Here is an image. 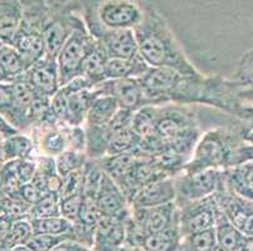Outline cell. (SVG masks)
I'll return each instance as SVG.
<instances>
[{
    "label": "cell",
    "mask_w": 253,
    "mask_h": 251,
    "mask_svg": "<svg viewBox=\"0 0 253 251\" xmlns=\"http://www.w3.org/2000/svg\"><path fill=\"white\" fill-rule=\"evenodd\" d=\"M134 33L139 55L149 67L174 69L184 75H201L185 57L164 17L153 5H145L144 18Z\"/></svg>",
    "instance_id": "obj_1"
},
{
    "label": "cell",
    "mask_w": 253,
    "mask_h": 251,
    "mask_svg": "<svg viewBox=\"0 0 253 251\" xmlns=\"http://www.w3.org/2000/svg\"><path fill=\"white\" fill-rule=\"evenodd\" d=\"M155 128L167 148L189 158L202 136L194 109L179 103L156 106Z\"/></svg>",
    "instance_id": "obj_2"
},
{
    "label": "cell",
    "mask_w": 253,
    "mask_h": 251,
    "mask_svg": "<svg viewBox=\"0 0 253 251\" xmlns=\"http://www.w3.org/2000/svg\"><path fill=\"white\" fill-rule=\"evenodd\" d=\"M22 22L10 44L22 55L27 68L47 55L43 25L47 15V0H22Z\"/></svg>",
    "instance_id": "obj_3"
},
{
    "label": "cell",
    "mask_w": 253,
    "mask_h": 251,
    "mask_svg": "<svg viewBox=\"0 0 253 251\" xmlns=\"http://www.w3.org/2000/svg\"><path fill=\"white\" fill-rule=\"evenodd\" d=\"M236 133L215 128L201 136L192 157L184 166L181 174H195L206 170H224L229 166L232 153L241 142Z\"/></svg>",
    "instance_id": "obj_4"
},
{
    "label": "cell",
    "mask_w": 253,
    "mask_h": 251,
    "mask_svg": "<svg viewBox=\"0 0 253 251\" xmlns=\"http://www.w3.org/2000/svg\"><path fill=\"white\" fill-rule=\"evenodd\" d=\"M84 25L81 0H47L43 36L47 55L57 58L71 34Z\"/></svg>",
    "instance_id": "obj_5"
},
{
    "label": "cell",
    "mask_w": 253,
    "mask_h": 251,
    "mask_svg": "<svg viewBox=\"0 0 253 251\" xmlns=\"http://www.w3.org/2000/svg\"><path fill=\"white\" fill-rule=\"evenodd\" d=\"M178 220L179 207L175 202L154 207L131 209V215L126 221L125 245L136 246L142 236L167 230Z\"/></svg>",
    "instance_id": "obj_6"
},
{
    "label": "cell",
    "mask_w": 253,
    "mask_h": 251,
    "mask_svg": "<svg viewBox=\"0 0 253 251\" xmlns=\"http://www.w3.org/2000/svg\"><path fill=\"white\" fill-rule=\"evenodd\" d=\"M107 29H132L141 23L145 5L139 0H81Z\"/></svg>",
    "instance_id": "obj_7"
},
{
    "label": "cell",
    "mask_w": 253,
    "mask_h": 251,
    "mask_svg": "<svg viewBox=\"0 0 253 251\" xmlns=\"http://www.w3.org/2000/svg\"><path fill=\"white\" fill-rule=\"evenodd\" d=\"M82 17L88 33L100 41L110 58L132 59L139 57V47L132 29H107L84 4Z\"/></svg>",
    "instance_id": "obj_8"
},
{
    "label": "cell",
    "mask_w": 253,
    "mask_h": 251,
    "mask_svg": "<svg viewBox=\"0 0 253 251\" xmlns=\"http://www.w3.org/2000/svg\"><path fill=\"white\" fill-rule=\"evenodd\" d=\"M174 183L176 190L175 204L181 206L213 196L223 187V170L211 169L195 174H179L174 177Z\"/></svg>",
    "instance_id": "obj_9"
},
{
    "label": "cell",
    "mask_w": 253,
    "mask_h": 251,
    "mask_svg": "<svg viewBox=\"0 0 253 251\" xmlns=\"http://www.w3.org/2000/svg\"><path fill=\"white\" fill-rule=\"evenodd\" d=\"M91 34L87 31L86 24L77 28L70 38L66 40L63 47L57 55V64H58L59 83L66 86L67 83L80 77L81 67L86 57V50Z\"/></svg>",
    "instance_id": "obj_10"
},
{
    "label": "cell",
    "mask_w": 253,
    "mask_h": 251,
    "mask_svg": "<svg viewBox=\"0 0 253 251\" xmlns=\"http://www.w3.org/2000/svg\"><path fill=\"white\" fill-rule=\"evenodd\" d=\"M178 207L179 229H180L181 238L195 232L214 229L218 205L213 196L188 202Z\"/></svg>",
    "instance_id": "obj_11"
},
{
    "label": "cell",
    "mask_w": 253,
    "mask_h": 251,
    "mask_svg": "<svg viewBox=\"0 0 253 251\" xmlns=\"http://www.w3.org/2000/svg\"><path fill=\"white\" fill-rule=\"evenodd\" d=\"M92 89L97 96L106 94V96L114 97L119 103L120 108H124V109L135 112L144 106H149L144 89L137 78L106 79Z\"/></svg>",
    "instance_id": "obj_12"
},
{
    "label": "cell",
    "mask_w": 253,
    "mask_h": 251,
    "mask_svg": "<svg viewBox=\"0 0 253 251\" xmlns=\"http://www.w3.org/2000/svg\"><path fill=\"white\" fill-rule=\"evenodd\" d=\"M220 210L232 224L246 236L253 235V201L238 196L225 187L219 188L213 195Z\"/></svg>",
    "instance_id": "obj_13"
},
{
    "label": "cell",
    "mask_w": 253,
    "mask_h": 251,
    "mask_svg": "<svg viewBox=\"0 0 253 251\" xmlns=\"http://www.w3.org/2000/svg\"><path fill=\"white\" fill-rule=\"evenodd\" d=\"M23 77L34 91L49 98H52L61 88L57 59L49 55H45L44 58L27 69Z\"/></svg>",
    "instance_id": "obj_14"
},
{
    "label": "cell",
    "mask_w": 253,
    "mask_h": 251,
    "mask_svg": "<svg viewBox=\"0 0 253 251\" xmlns=\"http://www.w3.org/2000/svg\"><path fill=\"white\" fill-rule=\"evenodd\" d=\"M95 201L103 216L128 217L131 215V206L127 197L109 175H103Z\"/></svg>",
    "instance_id": "obj_15"
},
{
    "label": "cell",
    "mask_w": 253,
    "mask_h": 251,
    "mask_svg": "<svg viewBox=\"0 0 253 251\" xmlns=\"http://www.w3.org/2000/svg\"><path fill=\"white\" fill-rule=\"evenodd\" d=\"M128 217L102 216L95 231L92 250L119 251L123 248L126 243V221Z\"/></svg>",
    "instance_id": "obj_16"
},
{
    "label": "cell",
    "mask_w": 253,
    "mask_h": 251,
    "mask_svg": "<svg viewBox=\"0 0 253 251\" xmlns=\"http://www.w3.org/2000/svg\"><path fill=\"white\" fill-rule=\"evenodd\" d=\"M176 190L174 177L160 179L142 186L130 202L131 209L154 207L175 202Z\"/></svg>",
    "instance_id": "obj_17"
},
{
    "label": "cell",
    "mask_w": 253,
    "mask_h": 251,
    "mask_svg": "<svg viewBox=\"0 0 253 251\" xmlns=\"http://www.w3.org/2000/svg\"><path fill=\"white\" fill-rule=\"evenodd\" d=\"M109 59V54L102 47V44L91 36L88 45H87L86 57H84L81 67L80 77H84V79L88 80L92 87L100 84L101 82L106 80L105 69Z\"/></svg>",
    "instance_id": "obj_18"
},
{
    "label": "cell",
    "mask_w": 253,
    "mask_h": 251,
    "mask_svg": "<svg viewBox=\"0 0 253 251\" xmlns=\"http://www.w3.org/2000/svg\"><path fill=\"white\" fill-rule=\"evenodd\" d=\"M223 183L238 196L253 201V162L247 161L223 170Z\"/></svg>",
    "instance_id": "obj_19"
},
{
    "label": "cell",
    "mask_w": 253,
    "mask_h": 251,
    "mask_svg": "<svg viewBox=\"0 0 253 251\" xmlns=\"http://www.w3.org/2000/svg\"><path fill=\"white\" fill-rule=\"evenodd\" d=\"M62 126L33 128L32 133H34V136H32V138L41 155L57 157L68 148L67 138Z\"/></svg>",
    "instance_id": "obj_20"
},
{
    "label": "cell",
    "mask_w": 253,
    "mask_h": 251,
    "mask_svg": "<svg viewBox=\"0 0 253 251\" xmlns=\"http://www.w3.org/2000/svg\"><path fill=\"white\" fill-rule=\"evenodd\" d=\"M36 160L37 172L31 182H33L37 188L42 191L43 193H59L62 186V177L57 171L56 158L52 156L39 155L37 156Z\"/></svg>",
    "instance_id": "obj_21"
},
{
    "label": "cell",
    "mask_w": 253,
    "mask_h": 251,
    "mask_svg": "<svg viewBox=\"0 0 253 251\" xmlns=\"http://www.w3.org/2000/svg\"><path fill=\"white\" fill-rule=\"evenodd\" d=\"M181 235L178 220L167 230L142 236L135 248L145 251H179Z\"/></svg>",
    "instance_id": "obj_22"
},
{
    "label": "cell",
    "mask_w": 253,
    "mask_h": 251,
    "mask_svg": "<svg viewBox=\"0 0 253 251\" xmlns=\"http://www.w3.org/2000/svg\"><path fill=\"white\" fill-rule=\"evenodd\" d=\"M22 0H0V39L10 44L22 22Z\"/></svg>",
    "instance_id": "obj_23"
},
{
    "label": "cell",
    "mask_w": 253,
    "mask_h": 251,
    "mask_svg": "<svg viewBox=\"0 0 253 251\" xmlns=\"http://www.w3.org/2000/svg\"><path fill=\"white\" fill-rule=\"evenodd\" d=\"M0 151L3 155L4 161L27 160L34 157L36 143L33 138L29 137L27 133L18 132L13 136L3 138L0 143Z\"/></svg>",
    "instance_id": "obj_24"
},
{
    "label": "cell",
    "mask_w": 253,
    "mask_h": 251,
    "mask_svg": "<svg viewBox=\"0 0 253 251\" xmlns=\"http://www.w3.org/2000/svg\"><path fill=\"white\" fill-rule=\"evenodd\" d=\"M150 67L141 57L132 59L110 58L105 69L106 79H124V78H140L148 72Z\"/></svg>",
    "instance_id": "obj_25"
},
{
    "label": "cell",
    "mask_w": 253,
    "mask_h": 251,
    "mask_svg": "<svg viewBox=\"0 0 253 251\" xmlns=\"http://www.w3.org/2000/svg\"><path fill=\"white\" fill-rule=\"evenodd\" d=\"M214 231L217 245L227 251H238L246 238V235H243L232 224L229 218L220 210L219 206L217 210Z\"/></svg>",
    "instance_id": "obj_26"
},
{
    "label": "cell",
    "mask_w": 253,
    "mask_h": 251,
    "mask_svg": "<svg viewBox=\"0 0 253 251\" xmlns=\"http://www.w3.org/2000/svg\"><path fill=\"white\" fill-rule=\"evenodd\" d=\"M120 109V106L114 97L101 94L92 102L88 112H87L86 126H103L112 119Z\"/></svg>",
    "instance_id": "obj_27"
},
{
    "label": "cell",
    "mask_w": 253,
    "mask_h": 251,
    "mask_svg": "<svg viewBox=\"0 0 253 251\" xmlns=\"http://www.w3.org/2000/svg\"><path fill=\"white\" fill-rule=\"evenodd\" d=\"M0 66L8 77L9 82L23 77L28 69L18 50L11 44L6 43L0 45Z\"/></svg>",
    "instance_id": "obj_28"
},
{
    "label": "cell",
    "mask_w": 253,
    "mask_h": 251,
    "mask_svg": "<svg viewBox=\"0 0 253 251\" xmlns=\"http://www.w3.org/2000/svg\"><path fill=\"white\" fill-rule=\"evenodd\" d=\"M140 141H141V138L134 132V130L131 127L117 131V132L112 133L111 138H110L106 156H116L121 155V153L137 151Z\"/></svg>",
    "instance_id": "obj_29"
},
{
    "label": "cell",
    "mask_w": 253,
    "mask_h": 251,
    "mask_svg": "<svg viewBox=\"0 0 253 251\" xmlns=\"http://www.w3.org/2000/svg\"><path fill=\"white\" fill-rule=\"evenodd\" d=\"M33 234H49V235H66L72 234L73 222L64 218L63 216H52V217L29 218Z\"/></svg>",
    "instance_id": "obj_30"
},
{
    "label": "cell",
    "mask_w": 253,
    "mask_h": 251,
    "mask_svg": "<svg viewBox=\"0 0 253 251\" xmlns=\"http://www.w3.org/2000/svg\"><path fill=\"white\" fill-rule=\"evenodd\" d=\"M155 110L156 106H144L140 109L135 110L131 128L140 138H146L156 135L155 128Z\"/></svg>",
    "instance_id": "obj_31"
},
{
    "label": "cell",
    "mask_w": 253,
    "mask_h": 251,
    "mask_svg": "<svg viewBox=\"0 0 253 251\" xmlns=\"http://www.w3.org/2000/svg\"><path fill=\"white\" fill-rule=\"evenodd\" d=\"M103 170L98 166L96 160H87L82 167V196L96 199L101 182L103 179Z\"/></svg>",
    "instance_id": "obj_32"
},
{
    "label": "cell",
    "mask_w": 253,
    "mask_h": 251,
    "mask_svg": "<svg viewBox=\"0 0 253 251\" xmlns=\"http://www.w3.org/2000/svg\"><path fill=\"white\" fill-rule=\"evenodd\" d=\"M217 245L214 229L195 232L181 238L179 251H211Z\"/></svg>",
    "instance_id": "obj_33"
},
{
    "label": "cell",
    "mask_w": 253,
    "mask_h": 251,
    "mask_svg": "<svg viewBox=\"0 0 253 251\" xmlns=\"http://www.w3.org/2000/svg\"><path fill=\"white\" fill-rule=\"evenodd\" d=\"M58 193L45 192L43 193L41 199L32 206L29 218H42L52 217V216H61V209H59Z\"/></svg>",
    "instance_id": "obj_34"
},
{
    "label": "cell",
    "mask_w": 253,
    "mask_h": 251,
    "mask_svg": "<svg viewBox=\"0 0 253 251\" xmlns=\"http://www.w3.org/2000/svg\"><path fill=\"white\" fill-rule=\"evenodd\" d=\"M33 235V227H32L29 217L20 218V220L13 221L8 235L4 239V244L6 248L13 249L19 245H27L29 239Z\"/></svg>",
    "instance_id": "obj_35"
},
{
    "label": "cell",
    "mask_w": 253,
    "mask_h": 251,
    "mask_svg": "<svg viewBox=\"0 0 253 251\" xmlns=\"http://www.w3.org/2000/svg\"><path fill=\"white\" fill-rule=\"evenodd\" d=\"M54 158H56L57 171L61 175L62 179L70 175L71 172L81 170L84 163H86V161L88 160L86 153L76 152L72 151V149H66L64 152H62L61 155Z\"/></svg>",
    "instance_id": "obj_36"
},
{
    "label": "cell",
    "mask_w": 253,
    "mask_h": 251,
    "mask_svg": "<svg viewBox=\"0 0 253 251\" xmlns=\"http://www.w3.org/2000/svg\"><path fill=\"white\" fill-rule=\"evenodd\" d=\"M5 201L3 206V214L10 217L11 220H20V218L29 217L32 205L24 201L19 192L5 193Z\"/></svg>",
    "instance_id": "obj_37"
},
{
    "label": "cell",
    "mask_w": 253,
    "mask_h": 251,
    "mask_svg": "<svg viewBox=\"0 0 253 251\" xmlns=\"http://www.w3.org/2000/svg\"><path fill=\"white\" fill-rule=\"evenodd\" d=\"M76 240L73 234L66 235H49V234H33L27 246L32 251H50L53 248H56L58 244L66 240Z\"/></svg>",
    "instance_id": "obj_38"
},
{
    "label": "cell",
    "mask_w": 253,
    "mask_h": 251,
    "mask_svg": "<svg viewBox=\"0 0 253 251\" xmlns=\"http://www.w3.org/2000/svg\"><path fill=\"white\" fill-rule=\"evenodd\" d=\"M234 82L241 87L253 88V48L242 58L234 72Z\"/></svg>",
    "instance_id": "obj_39"
},
{
    "label": "cell",
    "mask_w": 253,
    "mask_h": 251,
    "mask_svg": "<svg viewBox=\"0 0 253 251\" xmlns=\"http://www.w3.org/2000/svg\"><path fill=\"white\" fill-rule=\"evenodd\" d=\"M82 181H84L82 169L71 172L70 175L64 176L62 179V186L58 193L59 199H66V197L75 196V195H81Z\"/></svg>",
    "instance_id": "obj_40"
},
{
    "label": "cell",
    "mask_w": 253,
    "mask_h": 251,
    "mask_svg": "<svg viewBox=\"0 0 253 251\" xmlns=\"http://www.w3.org/2000/svg\"><path fill=\"white\" fill-rule=\"evenodd\" d=\"M59 209H61V216L67 218L68 221L75 224L80 217L82 204H84V196L81 195H75V196L66 197V199H59Z\"/></svg>",
    "instance_id": "obj_41"
},
{
    "label": "cell",
    "mask_w": 253,
    "mask_h": 251,
    "mask_svg": "<svg viewBox=\"0 0 253 251\" xmlns=\"http://www.w3.org/2000/svg\"><path fill=\"white\" fill-rule=\"evenodd\" d=\"M37 172V160L36 158H27V160L18 161L17 174L20 185L31 182Z\"/></svg>",
    "instance_id": "obj_42"
},
{
    "label": "cell",
    "mask_w": 253,
    "mask_h": 251,
    "mask_svg": "<svg viewBox=\"0 0 253 251\" xmlns=\"http://www.w3.org/2000/svg\"><path fill=\"white\" fill-rule=\"evenodd\" d=\"M251 161L253 162V143H247V142H243L241 146L237 147L236 149L232 153L231 162H229L228 167L234 165H239V163L247 162Z\"/></svg>",
    "instance_id": "obj_43"
},
{
    "label": "cell",
    "mask_w": 253,
    "mask_h": 251,
    "mask_svg": "<svg viewBox=\"0 0 253 251\" xmlns=\"http://www.w3.org/2000/svg\"><path fill=\"white\" fill-rule=\"evenodd\" d=\"M18 192H19L20 196L23 197V200L28 202L29 205H32V206H33L43 195L42 191L38 190L33 182H28L22 185L19 187V191H18Z\"/></svg>",
    "instance_id": "obj_44"
},
{
    "label": "cell",
    "mask_w": 253,
    "mask_h": 251,
    "mask_svg": "<svg viewBox=\"0 0 253 251\" xmlns=\"http://www.w3.org/2000/svg\"><path fill=\"white\" fill-rule=\"evenodd\" d=\"M50 251H92V249L84 245V244L78 243V241L70 239V240H66L63 243L58 244L56 248H53Z\"/></svg>",
    "instance_id": "obj_45"
},
{
    "label": "cell",
    "mask_w": 253,
    "mask_h": 251,
    "mask_svg": "<svg viewBox=\"0 0 253 251\" xmlns=\"http://www.w3.org/2000/svg\"><path fill=\"white\" fill-rule=\"evenodd\" d=\"M13 220L4 214H0V241H4L5 236L10 230Z\"/></svg>",
    "instance_id": "obj_46"
},
{
    "label": "cell",
    "mask_w": 253,
    "mask_h": 251,
    "mask_svg": "<svg viewBox=\"0 0 253 251\" xmlns=\"http://www.w3.org/2000/svg\"><path fill=\"white\" fill-rule=\"evenodd\" d=\"M18 132H19V131L15 130V128L13 127L1 114H0V135H1V137H9V136H13Z\"/></svg>",
    "instance_id": "obj_47"
},
{
    "label": "cell",
    "mask_w": 253,
    "mask_h": 251,
    "mask_svg": "<svg viewBox=\"0 0 253 251\" xmlns=\"http://www.w3.org/2000/svg\"><path fill=\"white\" fill-rule=\"evenodd\" d=\"M238 251H253V235L252 236H246Z\"/></svg>",
    "instance_id": "obj_48"
},
{
    "label": "cell",
    "mask_w": 253,
    "mask_h": 251,
    "mask_svg": "<svg viewBox=\"0 0 253 251\" xmlns=\"http://www.w3.org/2000/svg\"><path fill=\"white\" fill-rule=\"evenodd\" d=\"M119 251H145V250H142V249H140V248H135V246L124 245Z\"/></svg>",
    "instance_id": "obj_49"
},
{
    "label": "cell",
    "mask_w": 253,
    "mask_h": 251,
    "mask_svg": "<svg viewBox=\"0 0 253 251\" xmlns=\"http://www.w3.org/2000/svg\"><path fill=\"white\" fill-rule=\"evenodd\" d=\"M10 251H32V250L27 245H19V246H15V248L10 249Z\"/></svg>",
    "instance_id": "obj_50"
},
{
    "label": "cell",
    "mask_w": 253,
    "mask_h": 251,
    "mask_svg": "<svg viewBox=\"0 0 253 251\" xmlns=\"http://www.w3.org/2000/svg\"><path fill=\"white\" fill-rule=\"evenodd\" d=\"M0 82H3V83H10L9 82L8 77H6V74L4 73L3 68H1V66H0Z\"/></svg>",
    "instance_id": "obj_51"
},
{
    "label": "cell",
    "mask_w": 253,
    "mask_h": 251,
    "mask_svg": "<svg viewBox=\"0 0 253 251\" xmlns=\"http://www.w3.org/2000/svg\"><path fill=\"white\" fill-rule=\"evenodd\" d=\"M0 251H10V249L6 248V245L4 244V241H0Z\"/></svg>",
    "instance_id": "obj_52"
},
{
    "label": "cell",
    "mask_w": 253,
    "mask_h": 251,
    "mask_svg": "<svg viewBox=\"0 0 253 251\" xmlns=\"http://www.w3.org/2000/svg\"><path fill=\"white\" fill-rule=\"evenodd\" d=\"M211 251H227V250H224V249H222V248H220V246L215 245V248L213 249V250H211Z\"/></svg>",
    "instance_id": "obj_53"
},
{
    "label": "cell",
    "mask_w": 253,
    "mask_h": 251,
    "mask_svg": "<svg viewBox=\"0 0 253 251\" xmlns=\"http://www.w3.org/2000/svg\"><path fill=\"white\" fill-rule=\"evenodd\" d=\"M3 141V137H1V135H0V142Z\"/></svg>",
    "instance_id": "obj_54"
},
{
    "label": "cell",
    "mask_w": 253,
    "mask_h": 251,
    "mask_svg": "<svg viewBox=\"0 0 253 251\" xmlns=\"http://www.w3.org/2000/svg\"><path fill=\"white\" fill-rule=\"evenodd\" d=\"M1 44H3V41H1V39H0V45H1Z\"/></svg>",
    "instance_id": "obj_55"
}]
</instances>
